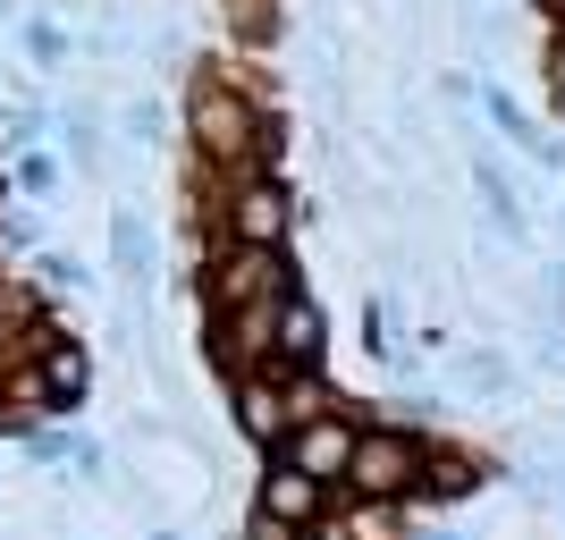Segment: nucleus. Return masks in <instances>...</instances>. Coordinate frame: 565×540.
I'll return each instance as SVG.
<instances>
[{
	"label": "nucleus",
	"instance_id": "f257e3e1",
	"mask_svg": "<svg viewBox=\"0 0 565 540\" xmlns=\"http://www.w3.org/2000/svg\"><path fill=\"white\" fill-rule=\"evenodd\" d=\"M186 136H194V161L212 178H245V169H279V118L262 110L236 76L203 68L186 85Z\"/></svg>",
	"mask_w": 565,
	"mask_h": 540
},
{
	"label": "nucleus",
	"instance_id": "f03ea898",
	"mask_svg": "<svg viewBox=\"0 0 565 540\" xmlns=\"http://www.w3.org/2000/svg\"><path fill=\"white\" fill-rule=\"evenodd\" d=\"M423 456H430V423L423 414H372V423L354 431V456H347V473H338V490L405 507L414 481H423Z\"/></svg>",
	"mask_w": 565,
	"mask_h": 540
},
{
	"label": "nucleus",
	"instance_id": "7ed1b4c3",
	"mask_svg": "<svg viewBox=\"0 0 565 540\" xmlns=\"http://www.w3.org/2000/svg\"><path fill=\"white\" fill-rule=\"evenodd\" d=\"M194 287H203V321H228V313H245V305L296 296L305 279H296L287 245H212L203 271H194Z\"/></svg>",
	"mask_w": 565,
	"mask_h": 540
},
{
	"label": "nucleus",
	"instance_id": "20e7f679",
	"mask_svg": "<svg viewBox=\"0 0 565 540\" xmlns=\"http://www.w3.org/2000/svg\"><path fill=\"white\" fill-rule=\"evenodd\" d=\"M212 245H287L296 236V187H287L279 169H245V178H212Z\"/></svg>",
	"mask_w": 565,
	"mask_h": 540
},
{
	"label": "nucleus",
	"instance_id": "39448f33",
	"mask_svg": "<svg viewBox=\"0 0 565 540\" xmlns=\"http://www.w3.org/2000/svg\"><path fill=\"white\" fill-rule=\"evenodd\" d=\"M25 363H34V380H43V398H51V423H76V414H85V398H94V347H85L76 329L51 321L43 347L25 354Z\"/></svg>",
	"mask_w": 565,
	"mask_h": 540
},
{
	"label": "nucleus",
	"instance_id": "423d86ee",
	"mask_svg": "<svg viewBox=\"0 0 565 540\" xmlns=\"http://www.w3.org/2000/svg\"><path fill=\"white\" fill-rule=\"evenodd\" d=\"M321 363H330V313L296 287V296H279V321H270V363H262V372L296 380V372H321Z\"/></svg>",
	"mask_w": 565,
	"mask_h": 540
},
{
	"label": "nucleus",
	"instance_id": "0eeeda50",
	"mask_svg": "<svg viewBox=\"0 0 565 540\" xmlns=\"http://www.w3.org/2000/svg\"><path fill=\"white\" fill-rule=\"evenodd\" d=\"M354 431H363V414H347V398H338L330 414H312V423L287 431L279 456L296 473H312V481H330V490H338V473H347V456H354Z\"/></svg>",
	"mask_w": 565,
	"mask_h": 540
},
{
	"label": "nucleus",
	"instance_id": "6e6552de",
	"mask_svg": "<svg viewBox=\"0 0 565 540\" xmlns=\"http://www.w3.org/2000/svg\"><path fill=\"white\" fill-rule=\"evenodd\" d=\"M254 507H262V516H279V523H296V532H321V516L338 507V490H330V481H312V473H296L287 456H262Z\"/></svg>",
	"mask_w": 565,
	"mask_h": 540
},
{
	"label": "nucleus",
	"instance_id": "1a4fd4ad",
	"mask_svg": "<svg viewBox=\"0 0 565 540\" xmlns=\"http://www.w3.org/2000/svg\"><path fill=\"white\" fill-rule=\"evenodd\" d=\"M228 414H236V431H245L262 456H279V440L296 431V414H287V380H279V372H245V380H228Z\"/></svg>",
	"mask_w": 565,
	"mask_h": 540
},
{
	"label": "nucleus",
	"instance_id": "9d476101",
	"mask_svg": "<svg viewBox=\"0 0 565 540\" xmlns=\"http://www.w3.org/2000/svg\"><path fill=\"white\" fill-rule=\"evenodd\" d=\"M472 490H490V465L465 456V447H430V456H423V481H414L405 507H456V498H472Z\"/></svg>",
	"mask_w": 565,
	"mask_h": 540
},
{
	"label": "nucleus",
	"instance_id": "9b49d317",
	"mask_svg": "<svg viewBox=\"0 0 565 540\" xmlns=\"http://www.w3.org/2000/svg\"><path fill=\"white\" fill-rule=\"evenodd\" d=\"M397 516H405V507H388V498H347V490H338V507L321 516L312 540H405Z\"/></svg>",
	"mask_w": 565,
	"mask_h": 540
},
{
	"label": "nucleus",
	"instance_id": "f8f14e48",
	"mask_svg": "<svg viewBox=\"0 0 565 540\" xmlns=\"http://www.w3.org/2000/svg\"><path fill=\"white\" fill-rule=\"evenodd\" d=\"M110 254H118V271H127V279H152V262H161V254H152V229H143V212H118L110 220Z\"/></svg>",
	"mask_w": 565,
	"mask_h": 540
},
{
	"label": "nucleus",
	"instance_id": "ddd939ff",
	"mask_svg": "<svg viewBox=\"0 0 565 540\" xmlns=\"http://www.w3.org/2000/svg\"><path fill=\"white\" fill-rule=\"evenodd\" d=\"M472 187H481V203H490V220L507 236L523 229V212H515V187H507V178H498V161H472Z\"/></svg>",
	"mask_w": 565,
	"mask_h": 540
},
{
	"label": "nucleus",
	"instance_id": "4468645a",
	"mask_svg": "<svg viewBox=\"0 0 565 540\" xmlns=\"http://www.w3.org/2000/svg\"><path fill=\"white\" fill-rule=\"evenodd\" d=\"M9 187H18V194H34V203H43V194L60 187V161H51L43 144H25V152H18V169H9Z\"/></svg>",
	"mask_w": 565,
	"mask_h": 540
},
{
	"label": "nucleus",
	"instance_id": "2eb2a0df",
	"mask_svg": "<svg viewBox=\"0 0 565 540\" xmlns=\"http://www.w3.org/2000/svg\"><path fill=\"white\" fill-rule=\"evenodd\" d=\"M228 25L245 34V43H270V34H279V18H270V0H228Z\"/></svg>",
	"mask_w": 565,
	"mask_h": 540
},
{
	"label": "nucleus",
	"instance_id": "dca6fc26",
	"mask_svg": "<svg viewBox=\"0 0 565 540\" xmlns=\"http://www.w3.org/2000/svg\"><path fill=\"white\" fill-rule=\"evenodd\" d=\"M34 287L68 296V287H85V262H76V254H43V262H34Z\"/></svg>",
	"mask_w": 565,
	"mask_h": 540
},
{
	"label": "nucleus",
	"instance_id": "f3484780",
	"mask_svg": "<svg viewBox=\"0 0 565 540\" xmlns=\"http://www.w3.org/2000/svg\"><path fill=\"white\" fill-rule=\"evenodd\" d=\"M25 51H34L43 68H60V60H68V34H60L51 18H25Z\"/></svg>",
	"mask_w": 565,
	"mask_h": 540
},
{
	"label": "nucleus",
	"instance_id": "a211bd4d",
	"mask_svg": "<svg viewBox=\"0 0 565 540\" xmlns=\"http://www.w3.org/2000/svg\"><path fill=\"white\" fill-rule=\"evenodd\" d=\"M245 540H312V532H296V523H279V516L254 507V516H245Z\"/></svg>",
	"mask_w": 565,
	"mask_h": 540
},
{
	"label": "nucleus",
	"instance_id": "6ab92c4d",
	"mask_svg": "<svg viewBox=\"0 0 565 540\" xmlns=\"http://www.w3.org/2000/svg\"><path fill=\"white\" fill-rule=\"evenodd\" d=\"M363 347H372V354H388V305H380V296L363 305Z\"/></svg>",
	"mask_w": 565,
	"mask_h": 540
},
{
	"label": "nucleus",
	"instance_id": "aec40b11",
	"mask_svg": "<svg viewBox=\"0 0 565 540\" xmlns=\"http://www.w3.org/2000/svg\"><path fill=\"white\" fill-rule=\"evenodd\" d=\"M548 94H557V110H565V25L548 34Z\"/></svg>",
	"mask_w": 565,
	"mask_h": 540
},
{
	"label": "nucleus",
	"instance_id": "412c9836",
	"mask_svg": "<svg viewBox=\"0 0 565 540\" xmlns=\"http://www.w3.org/2000/svg\"><path fill=\"white\" fill-rule=\"evenodd\" d=\"M127 127H136V144H152V136H161V110H152V102H136V110H127Z\"/></svg>",
	"mask_w": 565,
	"mask_h": 540
},
{
	"label": "nucleus",
	"instance_id": "4be33fe9",
	"mask_svg": "<svg viewBox=\"0 0 565 540\" xmlns=\"http://www.w3.org/2000/svg\"><path fill=\"white\" fill-rule=\"evenodd\" d=\"M423 540H465V532H423Z\"/></svg>",
	"mask_w": 565,
	"mask_h": 540
},
{
	"label": "nucleus",
	"instance_id": "5701e85b",
	"mask_svg": "<svg viewBox=\"0 0 565 540\" xmlns=\"http://www.w3.org/2000/svg\"><path fill=\"white\" fill-rule=\"evenodd\" d=\"M152 540H178V532H152Z\"/></svg>",
	"mask_w": 565,
	"mask_h": 540
},
{
	"label": "nucleus",
	"instance_id": "b1692460",
	"mask_svg": "<svg viewBox=\"0 0 565 540\" xmlns=\"http://www.w3.org/2000/svg\"><path fill=\"white\" fill-rule=\"evenodd\" d=\"M548 9H565V0H548Z\"/></svg>",
	"mask_w": 565,
	"mask_h": 540
},
{
	"label": "nucleus",
	"instance_id": "393cba45",
	"mask_svg": "<svg viewBox=\"0 0 565 540\" xmlns=\"http://www.w3.org/2000/svg\"><path fill=\"white\" fill-rule=\"evenodd\" d=\"M0 279H9V271H0Z\"/></svg>",
	"mask_w": 565,
	"mask_h": 540
}]
</instances>
